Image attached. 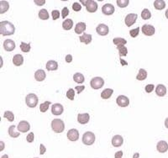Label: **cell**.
Masks as SVG:
<instances>
[{"label": "cell", "instance_id": "obj_39", "mask_svg": "<svg viewBox=\"0 0 168 158\" xmlns=\"http://www.w3.org/2000/svg\"><path fill=\"white\" fill-rule=\"evenodd\" d=\"M130 4L129 0H117V4L120 8H125Z\"/></svg>", "mask_w": 168, "mask_h": 158}, {"label": "cell", "instance_id": "obj_22", "mask_svg": "<svg viewBox=\"0 0 168 158\" xmlns=\"http://www.w3.org/2000/svg\"><path fill=\"white\" fill-rule=\"evenodd\" d=\"M13 63L15 64V66H17V67L21 66L24 63V57H23V56L20 55V54H16L15 57H14V58H13Z\"/></svg>", "mask_w": 168, "mask_h": 158}, {"label": "cell", "instance_id": "obj_19", "mask_svg": "<svg viewBox=\"0 0 168 158\" xmlns=\"http://www.w3.org/2000/svg\"><path fill=\"white\" fill-rule=\"evenodd\" d=\"M46 77V74L44 70L42 69H39L36 72H34V78L37 82H42L45 79Z\"/></svg>", "mask_w": 168, "mask_h": 158}, {"label": "cell", "instance_id": "obj_24", "mask_svg": "<svg viewBox=\"0 0 168 158\" xmlns=\"http://www.w3.org/2000/svg\"><path fill=\"white\" fill-rule=\"evenodd\" d=\"M9 134L12 138H17V137L19 136L20 132L16 130V126L15 125H11L9 128Z\"/></svg>", "mask_w": 168, "mask_h": 158}, {"label": "cell", "instance_id": "obj_33", "mask_svg": "<svg viewBox=\"0 0 168 158\" xmlns=\"http://www.w3.org/2000/svg\"><path fill=\"white\" fill-rule=\"evenodd\" d=\"M113 42L115 46H125V44L127 43V40L125 39L120 38V37H117V38H114L113 40Z\"/></svg>", "mask_w": 168, "mask_h": 158}, {"label": "cell", "instance_id": "obj_38", "mask_svg": "<svg viewBox=\"0 0 168 158\" xmlns=\"http://www.w3.org/2000/svg\"><path fill=\"white\" fill-rule=\"evenodd\" d=\"M20 49H21V51H23V52H29V51H30V48H31V46H30V44L29 43H25V42H21V44H20Z\"/></svg>", "mask_w": 168, "mask_h": 158}, {"label": "cell", "instance_id": "obj_41", "mask_svg": "<svg viewBox=\"0 0 168 158\" xmlns=\"http://www.w3.org/2000/svg\"><path fill=\"white\" fill-rule=\"evenodd\" d=\"M139 33V27H137V28H134V29H131L130 31V35H131V37H133V38H135Z\"/></svg>", "mask_w": 168, "mask_h": 158}, {"label": "cell", "instance_id": "obj_37", "mask_svg": "<svg viewBox=\"0 0 168 158\" xmlns=\"http://www.w3.org/2000/svg\"><path fill=\"white\" fill-rule=\"evenodd\" d=\"M4 118L7 119L10 122H13L15 120V115L11 111H5L4 114Z\"/></svg>", "mask_w": 168, "mask_h": 158}, {"label": "cell", "instance_id": "obj_14", "mask_svg": "<svg viewBox=\"0 0 168 158\" xmlns=\"http://www.w3.org/2000/svg\"><path fill=\"white\" fill-rule=\"evenodd\" d=\"M4 48L7 51H13L15 49V43L13 40L7 39L4 41Z\"/></svg>", "mask_w": 168, "mask_h": 158}, {"label": "cell", "instance_id": "obj_36", "mask_svg": "<svg viewBox=\"0 0 168 158\" xmlns=\"http://www.w3.org/2000/svg\"><path fill=\"white\" fill-rule=\"evenodd\" d=\"M151 17V13L148 9H144L141 12V18L143 19H149Z\"/></svg>", "mask_w": 168, "mask_h": 158}, {"label": "cell", "instance_id": "obj_20", "mask_svg": "<svg viewBox=\"0 0 168 158\" xmlns=\"http://www.w3.org/2000/svg\"><path fill=\"white\" fill-rule=\"evenodd\" d=\"M156 93L159 97H164L167 94V87L163 84H158L156 88Z\"/></svg>", "mask_w": 168, "mask_h": 158}, {"label": "cell", "instance_id": "obj_47", "mask_svg": "<svg viewBox=\"0 0 168 158\" xmlns=\"http://www.w3.org/2000/svg\"><path fill=\"white\" fill-rule=\"evenodd\" d=\"M45 151H46L45 146H44L43 144H40V155H44V154L45 153Z\"/></svg>", "mask_w": 168, "mask_h": 158}, {"label": "cell", "instance_id": "obj_49", "mask_svg": "<svg viewBox=\"0 0 168 158\" xmlns=\"http://www.w3.org/2000/svg\"><path fill=\"white\" fill-rule=\"evenodd\" d=\"M34 3L36 5H39V6H41L45 4V0H34Z\"/></svg>", "mask_w": 168, "mask_h": 158}, {"label": "cell", "instance_id": "obj_56", "mask_svg": "<svg viewBox=\"0 0 168 158\" xmlns=\"http://www.w3.org/2000/svg\"><path fill=\"white\" fill-rule=\"evenodd\" d=\"M80 2H81V3H82V4H83V5H85V6H86V4H87V1H83V0H81V1H80Z\"/></svg>", "mask_w": 168, "mask_h": 158}, {"label": "cell", "instance_id": "obj_53", "mask_svg": "<svg viewBox=\"0 0 168 158\" xmlns=\"http://www.w3.org/2000/svg\"><path fill=\"white\" fill-rule=\"evenodd\" d=\"M0 144H1V148H0V151H3V150L4 149V143L3 141H1V142H0Z\"/></svg>", "mask_w": 168, "mask_h": 158}, {"label": "cell", "instance_id": "obj_16", "mask_svg": "<svg viewBox=\"0 0 168 158\" xmlns=\"http://www.w3.org/2000/svg\"><path fill=\"white\" fill-rule=\"evenodd\" d=\"M156 149H157V151H158L159 152H161V153H165V152H167L168 150L167 142L165 141V140H161V141H159L157 145H156Z\"/></svg>", "mask_w": 168, "mask_h": 158}, {"label": "cell", "instance_id": "obj_27", "mask_svg": "<svg viewBox=\"0 0 168 158\" xmlns=\"http://www.w3.org/2000/svg\"><path fill=\"white\" fill-rule=\"evenodd\" d=\"M154 7L157 10H162L166 7V2L163 0H156L154 2Z\"/></svg>", "mask_w": 168, "mask_h": 158}, {"label": "cell", "instance_id": "obj_48", "mask_svg": "<svg viewBox=\"0 0 168 158\" xmlns=\"http://www.w3.org/2000/svg\"><path fill=\"white\" fill-rule=\"evenodd\" d=\"M84 88H85V86H84V85H82V86H77L75 87V89H76L77 92V93H81L84 90Z\"/></svg>", "mask_w": 168, "mask_h": 158}, {"label": "cell", "instance_id": "obj_54", "mask_svg": "<svg viewBox=\"0 0 168 158\" xmlns=\"http://www.w3.org/2000/svg\"><path fill=\"white\" fill-rule=\"evenodd\" d=\"M165 126L168 129V118H167L166 120H165Z\"/></svg>", "mask_w": 168, "mask_h": 158}, {"label": "cell", "instance_id": "obj_28", "mask_svg": "<svg viewBox=\"0 0 168 158\" xmlns=\"http://www.w3.org/2000/svg\"><path fill=\"white\" fill-rule=\"evenodd\" d=\"M146 77H147V72L143 68H140L137 76H136V79L139 80V81H143V80L146 79Z\"/></svg>", "mask_w": 168, "mask_h": 158}, {"label": "cell", "instance_id": "obj_57", "mask_svg": "<svg viewBox=\"0 0 168 158\" xmlns=\"http://www.w3.org/2000/svg\"><path fill=\"white\" fill-rule=\"evenodd\" d=\"M165 15H166V17H167V19H168V9L166 10V13H165Z\"/></svg>", "mask_w": 168, "mask_h": 158}, {"label": "cell", "instance_id": "obj_23", "mask_svg": "<svg viewBox=\"0 0 168 158\" xmlns=\"http://www.w3.org/2000/svg\"><path fill=\"white\" fill-rule=\"evenodd\" d=\"M79 39H80V41H81V42L86 44V45H88V44L91 43L92 39V38L91 35L84 33L82 35H81V36L79 37Z\"/></svg>", "mask_w": 168, "mask_h": 158}, {"label": "cell", "instance_id": "obj_46", "mask_svg": "<svg viewBox=\"0 0 168 158\" xmlns=\"http://www.w3.org/2000/svg\"><path fill=\"white\" fill-rule=\"evenodd\" d=\"M34 138V136L33 132H30V133L26 136V140H27V141H28L29 143H32V142H33Z\"/></svg>", "mask_w": 168, "mask_h": 158}, {"label": "cell", "instance_id": "obj_8", "mask_svg": "<svg viewBox=\"0 0 168 158\" xmlns=\"http://www.w3.org/2000/svg\"><path fill=\"white\" fill-rule=\"evenodd\" d=\"M115 11L114 6L111 4H106L102 7V12L105 15H112Z\"/></svg>", "mask_w": 168, "mask_h": 158}, {"label": "cell", "instance_id": "obj_35", "mask_svg": "<svg viewBox=\"0 0 168 158\" xmlns=\"http://www.w3.org/2000/svg\"><path fill=\"white\" fill-rule=\"evenodd\" d=\"M50 104H51V102H49V101H45V102L42 103V104L40 105V112L45 113L46 111L48 110Z\"/></svg>", "mask_w": 168, "mask_h": 158}, {"label": "cell", "instance_id": "obj_9", "mask_svg": "<svg viewBox=\"0 0 168 158\" xmlns=\"http://www.w3.org/2000/svg\"><path fill=\"white\" fill-rule=\"evenodd\" d=\"M18 131L22 132V133H25L27 131H29L30 129V125L29 124V122L25 121V120H22L19 123V125L17 126Z\"/></svg>", "mask_w": 168, "mask_h": 158}, {"label": "cell", "instance_id": "obj_32", "mask_svg": "<svg viewBox=\"0 0 168 158\" xmlns=\"http://www.w3.org/2000/svg\"><path fill=\"white\" fill-rule=\"evenodd\" d=\"M38 16L39 18L40 19H42V20H46V19H48L49 17H50L48 11L46 10H45V9H42V10H40Z\"/></svg>", "mask_w": 168, "mask_h": 158}, {"label": "cell", "instance_id": "obj_31", "mask_svg": "<svg viewBox=\"0 0 168 158\" xmlns=\"http://www.w3.org/2000/svg\"><path fill=\"white\" fill-rule=\"evenodd\" d=\"M73 26V21L71 19H67L62 23V28L65 30H70Z\"/></svg>", "mask_w": 168, "mask_h": 158}, {"label": "cell", "instance_id": "obj_30", "mask_svg": "<svg viewBox=\"0 0 168 158\" xmlns=\"http://www.w3.org/2000/svg\"><path fill=\"white\" fill-rule=\"evenodd\" d=\"M10 8V4L7 1H1L0 2V14H4L6 13Z\"/></svg>", "mask_w": 168, "mask_h": 158}, {"label": "cell", "instance_id": "obj_25", "mask_svg": "<svg viewBox=\"0 0 168 158\" xmlns=\"http://www.w3.org/2000/svg\"><path fill=\"white\" fill-rule=\"evenodd\" d=\"M85 29H86V24L84 22H79V23H77L76 27H75V32H76V34L80 35Z\"/></svg>", "mask_w": 168, "mask_h": 158}, {"label": "cell", "instance_id": "obj_50", "mask_svg": "<svg viewBox=\"0 0 168 158\" xmlns=\"http://www.w3.org/2000/svg\"><path fill=\"white\" fill-rule=\"evenodd\" d=\"M123 151H117L115 154H114V158H122L123 157Z\"/></svg>", "mask_w": 168, "mask_h": 158}, {"label": "cell", "instance_id": "obj_3", "mask_svg": "<svg viewBox=\"0 0 168 158\" xmlns=\"http://www.w3.org/2000/svg\"><path fill=\"white\" fill-rule=\"evenodd\" d=\"M25 102H26V104L29 108H34L38 104L39 98L37 95H35L34 93H29L26 96Z\"/></svg>", "mask_w": 168, "mask_h": 158}, {"label": "cell", "instance_id": "obj_55", "mask_svg": "<svg viewBox=\"0 0 168 158\" xmlns=\"http://www.w3.org/2000/svg\"><path fill=\"white\" fill-rule=\"evenodd\" d=\"M139 153H134L133 158H139Z\"/></svg>", "mask_w": 168, "mask_h": 158}, {"label": "cell", "instance_id": "obj_40", "mask_svg": "<svg viewBox=\"0 0 168 158\" xmlns=\"http://www.w3.org/2000/svg\"><path fill=\"white\" fill-rule=\"evenodd\" d=\"M74 96H75V91L74 89L70 88L68 89V91L67 92V97L70 99V100H73L74 99Z\"/></svg>", "mask_w": 168, "mask_h": 158}, {"label": "cell", "instance_id": "obj_17", "mask_svg": "<svg viewBox=\"0 0 168 158\" xmlns=\"http://www.w3.org/2000/svg\"><path fill=\"white\" fill-rule=\"evenodd\" d=\"M124 143V139L120 134H116L112 139V145L114 147H120Z\"/></svg>", "mask_w": 168, "mask_h": 158}, {"label": "cell", "instance_id": "obj_5", "mask_svg": "<svg viewBox=\"0 0 168 158\" xmlns=\"http://www.w3.org/2000/svg\"><path fill=\"white\" fill-rule=\"evenodd\" d=\"M104 85V80L100 77H95L90 81V86L93 89H100Z\"/></svg>", "mask_w": 168, "mask_h": 158}, {"label": "cell", "instance_id": "obj_10", "mask_svg": "<svg viewBox=\"0 0 168 158\" xmlns=\"http://www.w3.org/2000/svg\"><path fill=\"white\" fill-rule=\"evenodd\" d=\"M67 138L71 141H77L79 139V132L76 129H71L67 132Z\"/></svg>", "mask_w": 168, "mask_h": 158}, {"label": "cell", "instance_id": "obj_34", "mask_svg": "<svg viewBox=\"0 0 168 158\" xmlns=\"http://www.w3.org/2000/svg\"><path fill=\"white\" fill-rule=\"evenodd\" d=\"M117 49H118V51H119L120 57H125V56H127V54H128V49L126 48V46H117Z\"/></svg>", "mask_w": 168, "mask_h": 158}, {"label": "cell", "instance_id": "obj_1", "mask_svg": "<svg viewBox=\"0 0 168 158\" xmlns=\"http://www.w3.org/2000/svg\"><path fill=\"white\" fill-rule=\"evenodd\" d=\"M15 32V27L10 21H1L0 22V34L4 36L12 35Z\"/></svg>", "mask_w": 168, "mask_h": 158}, {"label": "cell", "instance_id": "obj_51", "mask_svg": "<svg viewBox=\"0 0 168 158\" xmlns=\"http://www.w3.org/2000/svg\"><path fill=\"white\" fill-rule=\"evenodd\" d=\"M65 60H66V62L68 63L72 62V55H67L66 56V58H65Z\"/></svg>", "mask_w": 168, "mask_h": 158}, {"label": "cell", "instance_id": "obj_11", "mask_svg": "<svg viewBox=\"0 0 168 158\" xmlns=\"http://www.w3.org/2000/svg\"><path fill=\"white\" fill-rule=\"evenodd\" d=\"M96 31L98 35H100L102 36H104V35H107L109 34V29L108 25H106L104 24H100L97 26Z\"/></svg>", "mask_w": 168, "mask_h": 158}, {"label": "cell", "instance_id": "obj_6", "mask_svg": "<svg viewBox=\"0 0 168 158\" xmlns=\"http://www.w3.org/2000/svg\"><path fill=\"white\" fill-rule=\"evenodd\" d=\"M141 30H142L143 34L147 35V36H151L156 32L155 27L151 24H144L141 28Z\"/></svg>", "mask_w": 168, "mask_h": 158}, {"label": "cell", "instance_id": "obj_59", "mask_svg": "<svg viewBox=\"0 0 168 158\" xmlns=\"http://www.w3.org/2000/svg\"><path fill=\"white\" fill-rule=\"evenodd\" d=\"M35 158H38V157H35Z\"/></svg>", "mask_w": 168, "mask_h": 158}, {"label": "cell", "instance_id": "obj_42", "mask_svg": "<svg viewBox=\"0 0 168 158\" xmlns=\"http://www.w3.org/2000/svg\"><path fill=\"white\" fill-rule=\"evenodd\" d=\"M51 15H52L53 20H56L60 18V12L58 10H52L51 11Z\"/></svg>", "mask_w": 168, "mask_h": 158}, {"label": "cell", "instance_id": "obj_18", "mask_svg": "<svg viewBox=\"0 0 168 158\" xmlns=\"http://www.w3.org/2000/svg\"><path fill=\"white\" fill-rule=\"evenodd\" d=\"M90 120V116L87 113H84V114H78L77 115V121L82 124V125H85L87 124Z\"/></svg>", "mask_w": 168, "mask_h": 158}, {"label": "cell", "instance_id": "obj_2", "mask_svg": "<svg viewBox=\"0 0 168 158\" xmlns=\"http://www.w3.org/2000/svg\"><path fill=\"white\" fill-rule=\"evenodd\" d=\"M51 129L56 133H62L65 129V124L60 119H55L51 121Z\"/></svg>", "mask_w": 168, "mask_h": 158}, {"label": "cell", "instance_id": "obj_21", "mask_svg": "<svg viewBox=\"0 0 168 158\" xmlns=\"http://www.w3.org/2000/svg\"><path fill=\"white\" fill-rule=\"evenodd\" d=\"M46 69L48 70V71H56V70H57L58 68V63L57 62H56V61H53V60H51V61H48L47 63H46Z\"/></svg>", "mask_w": 168, "mask_h": 158}, {"label": "cell", "instance_id": "obj_29", "mask_svg": "<svg viewBox=\"0 0 168 158\" xmlns=\"http://www.w3.org/2000/svg\"><path fill=\"white\" fill-rule=\"evenodd\" d=\"M73 80L74 82H76L77 83H83L84 81H85V77L84 76L82 75V73H80V72H77V73H75L74 75H73Z\"/></svg>", "mask_w": 168, "mask_h": 158}, {"label": "cell", "instance_id": "obj_58", "mask_svg": "<svg viewBox=\"0 0 168 158\" xmlns=\"http://www.w3.org/2000/svg\"><path fill=\"white\" fill-rule=\"evenodd\" d=\"M1 158H9V156L8 155H4V156H2Z\"/></svg>", "mask_w": 168, "mask_h": 158}, {"label": "cell", "instance_id": "obj_44", "mask_svg": "<svg viewBox=\"0 0 168 158\" xmlns=\"http://www.w3.org/2000/svg\"><path fill=\"white\" fill-rule=\"evenodd\" d=\"M154 88H155V86H154V84H148V85H146L145 87V92L146 93H151V92L153 91Z\"/></svg>", "mask_w": 168, "mask_h": 158}, {"label": "cell", "instance_id": "obj_12", "mask_svg": "<svg viewBox=\"0 0 168 158\" xmlns=\"http://www.w3.org/2000/svg\"><path fill=\"white\" fill-rule=\"evenodd\" d=\"M137 17H138L137 14H129V15L125 17V24H126L128 27H130L131 25H133V24L135 23V21H136V19H137Z\"/></svg>", "mask_w": 168, "mask_h": 158}, {"label": "cell", "instance_id": "obj_15", "mask_svg": "<svg viewBox=\"0 0 168 158\" xmlns=\"http://www.w3.org/2000/svg\"><path fill=\"white\" fill-rule=\"evenodd\" d=\"M64 108L61 104H54L51 107V113L54 115H61L63 113Z\"/></svg>", "mask_w": 168, "mask_h": 158}, {"label": "cell", "instance_id": "obj_4", "mask_svg": "<svg viewBox=\"0 0 168 158\" xmlns=\"http://www.w3.org/2000/svg\"><path fill=\"white\" fill-rule=\"evenodd\" d=\"M95 142V134L91 131H87L82 135V143L87 146H91Z\"/></svg>", "mask_w": 168, "mask_h": 158}, {"label": "cell", "instance_id": "obj_26", "mask_svg": "<svg viewBox=\"0 0 168 158\" xmlns=\"http://www.w3.org/2000/svg\"><path fill=\"white\" fill-rule=\"evenodd\" d=\"M114 93V90L111 88H106L101 93V98L103 99H108L109 98L112 94Z\"/></svg>", "mask_w": 168, "mask_h": 158}, {"label": "cell", "instance_id": "obj_52", "mask_svg": "<svg viewBox=\"0 0 168 158\" xmlns=\"http://www.w3.org/2000/svg\"><path fill=\"white\" fill-rule=\"evenodd\" d=\"M120 62H121V65H122V66H128V62L124 61L122 58H120Z\"/></svg>", "mask_w": 168, "mask_h": 158}, {"label": "cell", "instance_id": "obj_13", "mask_svg": "<svg viewBox=\"0 0 168 158\" xmlns=\"http://www.w3.org/2000/svg\"><path fill=\"white\" fill-rule=\"evenodd\" d=\"M86 9L89 13H95L98 10V4L93 0H87Z\"/></svg>", "mask_w": 168, "mask_h": 158}, {"label": "cell", "instance_id": "obj_7", "mask_svg": "<svg viewBox=\"0 0 168 158\" xmlns=\"http://www.w3.org/2000/svg\"><path fill=\"white\" fill-rule=\"evenodd\" d=\"M116 103L117 104L120 106V107H122V108H125V107H127L130 104V100L129 98L125 95H120L117 99H116Z\"/></svg>", "mask_w": 168, "mask_h": 158}, {"label": "cell", "instance_id": "obj_45", "mask_svg": "<svg viewBox=\"0 0 168 158\" xmlns=\"http://www.w3.org/2000/svg\"><path fill=\"white\" fill-rule=\"evenodd\" d=\"M69 15V10H68V8L67 7H64L62 10V17L63 19L66 18L67 15Z\"/></svg>", "mask_w": 168, "mask_h": 158}, {"label": "cell", "instance_id": "obj_43", "mask_svg": "<svg viewBox=\"0 0 168 158\" xmlns=\"http://www.w3.org/2000/svg\"><path fill=\"white\" fill-rule=\"evenodd\" d=\"M72 10H74V11H76V12H78V11H80V10H82V6H81L80 4L75 2V3L72 4Z\"/></svg>", "mask_w": 168, "mask_h": 158}]
</instances>
